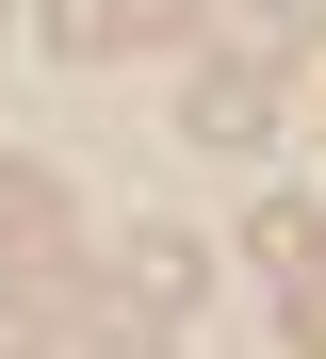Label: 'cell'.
Returning a JSON list of instances; mask_svg holds the SVG:
<instances>
[{
    "mask_svg": "<svg viewBox=\"0 0 326 359\" xmlns=\"http://www.w3.org/2000/svg\"><path fill=\"white\" fill-rule=\"evenodd\" d=\"M65 66H114V49H179L196 33V0H33Z\"/></svg>",
    "mask_w": 326,
    "mask_h": 359,
    "instance_id": "cell-1",
    "label": "cell"
},
{
    "mask_svg": "<svg viewBox=\"0 0 326 359\" xmlns=\"http://www.w3.org/2000/svg\"><path fill=\"white\" fill-rule=\"evenodd\" d=\"M179 131H196V147H278V66H245V49H229V66H196Z\"/></svg>",
    "mask_w": 326,
    "mask_h": 359,
    "instance_id": "cell-2",
    "label": "cell"
},
{
    "mask_svg": "<svg viewBox=\"0 0 326 359\" xmlns=\"http://www.w3.org/2000/svg\"><path fill=\"white\" fill-rule=\"evenodd\" d=\"M114 294H130V311H196V294H212V245H196V229H130V245H114Z\"/></svg>",
    "mask_w": 326,
    "mask_h": 359,
    "instance_id": "cell-3",
    "label": "cell"
},
{
    "mask_svg": "<svg viewBox=\"0 0 326 359\" xmlns=\"http://www.w3.org/2000/svg\"><path fill=\"white\" fill-rule=\"evenodd\" d=\"M0 245H17V262H49V245H65V180H49L33 147H0Z\"/></svg>",
    "mask_w": 326,
    "mask_h": 359,
    "instance_id": "cell-4",
    "label": "cell"
},
{
    "mask_svg": "<svg viewBox=\"0 0 326 359\" xmlns=\"http://www.w3.org/2000/svg\"><path fill=\"white\" fill-rule=\"evenodd\" d=\"M245 245L278 262V278H326V212H310V196H261V212H245Z\"/></svg>",
    "mask_w": 326,
    "mask_h": 359,
    "instance_id": "cell-5",
    "label": "cell"
},
{
    "mask_svg": "<svg viewBox=\"0 0 326 359\" xmlns=\"http://www.w3.org/2000/svg\"><path fill=\"white\" fill-rule=\"evenodd\" d=\"M212 17L245 33V66H294V33H310V0H212Z\"/></svg>",
    "mask_w": 326,
    "mask_h": 359,
    "instance_id": "cell-6",
    "label": "cell"
},
{
    "mask_svg": "<svg viewBox=\"0 0 326 359\" xmlns=\"http://www.w3.org/2000/svg\"><path fill=\"white\" fill-rule=\"evenodd\" d=\"M278 343H294V359H326V278H294V311H278Z\"/></svg>",
    "mask_w": 326,
    "mask_h": 359,
    "instance_id": "cell-7",
    "label": "cell"
}]
</instances>
